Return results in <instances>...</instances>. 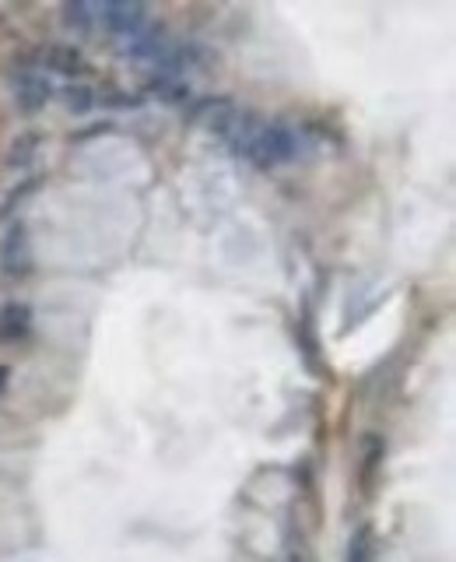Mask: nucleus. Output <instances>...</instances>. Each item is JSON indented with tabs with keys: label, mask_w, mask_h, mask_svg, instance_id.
Listing matches in <instances>:
<instances>
[{
	"label": "nucleus",
	"mask_w": 456,
	"mask_h": 562,
	"mask_svg": "<svg viewBox=\"0 0 456 562\" xmlns=\"http://www.w3.org/2000/svg\"><path fill=\"white\" fill-rule=\"evenodd\" d=\"M64 102H67V109H71V113L85 116V113H92L95 95H92V88H88V85H67Z\"/></svg>",
	"instance_id": "nucleus-12"
},
{
	"label": "nucleus",
	"mask_w": 456,
	"mask_h": 562,
	"mask_svg": "<svg viewBox=\"0 0 456 562\" xmlns=\"http://www.w3.org/2000/svg\"><path fill=\"white\" fill-rule=\"evenodd\" d=\"M0 274L8 281H25L32 274V236L22 218L8 222L0 236Z\"/></svg>",
	"instance_id": "nucleus-3"
},
{
	"label": "nucleus",
	"mask_w": 456,
	"mask_h": 562,
	"mask_svg": "<svg viewBox=\"0 0 456 562\" xmlns=\"http://www.w3.org/2000/svg\"><path fill=\"white\" fill-rule=\"evenodd\" d=\"M8 383H11V366H4V362H0V397L8 394Z\"/></svg>",
	"instance_id": "nucleus-15"
},
{
	"label": "nucleus",
	"mask_w": 456,
	"mask_h": 562,
	"mask_svg": "<svg viewBox=\"0 0 456 562\" xmlns=\"http://www.w3.org/2000/svg\"><path fill=\"white\" fill-rule=\"evenodd\" d=\"M39 152V134H22L11 141L8 148V169H15V173H22V169L32 166V159H36Z\"/></svg>",
	"instance_id": "nucleus-10"
},
{
	"label": "nucleus",
	"mask_w": 456,
	"mask_h": 562,
	"mask_svg": "<svg viewBox=\"0 0 456 562\" xmlns=\"http://www.w3.org/2000/svg\"><path fill=\"white\" fill-rule=\"evenodd\" d=\"M32 306L29 303H4L0 306V345H18L32 334Z\"/></svg>",
	"instance_id": "nucleus-6"
},
{
	"label": "nucleus",
	"mask_w": 456,
	"mask_h": 562,
	"mask_svg": "<svg viewBox=\"0 0 456 562\" xmlns=\"http://www.w3.org/2000/svg\"><path fill=\"white\" fill-rule=\"evenodd\" d=\"M211 127V134H218L239 159L253 162L257 169H274L285 162L299 159L302 155V134L295 127L281 120H264L257 113L246 109H232L228 102H214V106L200 109Z\"/></svg>",
	"instance_id": "nucleus-1"
},
{
	"label": "nucleus",
	"mask_w": 456,
	"mask_h": 562,
	"mask_svg": "<svg viewBox=\"0 0 456 562\" xmlns=\"http://www.w3.org/2000/svg\"><path fill=\"white\" fill-rule=\"evenodd\" d=\"M362 475L365 478H372V471H376V464L383 461V450H386V443L379 440L376 433H369V436H362Z\"/></svg>",
	"instance_id": "nucleus-13"
},
{
	"label": "nucleus",
	"mask_w": 456,
	"mask_h": 562,
	"mask_svg": "<svg viewBox=\"0 0 456 562\" xmlns=\"http://www.w3.org/2000/svg\"><path fill=\"white\" fill-rule=\"evenodd\" d=\"M95 22H102V29H106L109 36L127 43V39L134 36L137 29H144L151 18L141 0H106V4H95Z\"/></svg>",
	"instance_id": "nucleus-4"
},
{
	"label": "nucleus",
	"mask_w": 456,
	"mask_h": 562,
	"mask_svg": "<svg viewBox=\"0 0 456 562\" xmlns=\"http://www.w3.org/2000/svg\"><path fill=\"white\" fill-rule=\"evenodd\" d=\"M169 29H165L162 22H148L144 29H137L134 36L123 43V57L130 60V64H144V67H155L158 53L169 46Z\"/></svg>",
	"instance_id": "nucleus-5"
},
{
	"label": "nucleus",
	"mask_w": 456,
	"mask_h": 562,
	"mask_svg": "<svg viewBox=\"0 0 456 562\" xmlns=\"http://www.w3.org/2000/svg\"><path fill=\"white\" fill-rule=\"evenodd\" d=\"M148 92L155 95L158 102H165V106H179V102L190 99V81L172 78V74H155V78L148 81Z\"/></svg>",
	"instance_id": "nucleus-8"
},
{
	"label": "nucleus",
	"mask_w": 456,
	"mask_h": 562,
	"mask_svg": "<svg viewBox=\"0 0 456 562\" xmlns=\"http://www.w3.org/2000/svg\"><path fill=\"white\" fill-rule=\"evenodd\" d=\"M39 67H43L46 74H64V78H81V74L88 71V64H85V57H81L74 46H64V43H53V46H46L43 50V57L36 60Z\"/></svg>",
	"instance_id": "nucleus-7"
},
{
	"label": "nucleus",
	"mask_w": 456,
	"mask_h": 562,
	"mask_svg": "<svg viewBox=\"0 0 456 562\" xmlns=\"http://www.w3.org/2000/svg\"><path fill=\"white\" fill-rule=\"evenodd\" d=\"M67 29H78L81 36H92L95 32V4H85V0H67L64 11H60Z\"/></svg>",
	"instance_id": "nucleus-9"
},
{
	"label": "nucleus",
	"mask_w": 456,
	"mask_h": 562,
	"mask_svg": "<svg viewBox=\"0 0 456 562\" xmlns=\"http://www.w3.org/2000/svg\"><path fill=\"white\" fill-rule=\"evenodd\" d=\"M348 562H376V531H372V524H362L351 534Z\"/></svg>",
	"instance_id": "nucleus-11"
},
{
	"label": "nucleus",
	"mask_w": 456,
	"mask_h": 562,
	"mask_svg": "<svg viewBox=\"0 0 456 562\" xmlns=\"http://www.w3.org/2000/svg\"><path fill=\"white\" fill-rule=\"evenodd\" d=\"M36 187H39V180H25L22 187H15V190H11V194H8V201H4V208H0V215L8 218L11 211H15V204H22V201H25V194H32V190H36Z\"/></svg>",
	"instance_id": "nucleus-14"
},
{
	"label": "nucleus",
	"mask_w": 456,
	"mask_h": 562,
	"mask_svg": "<svg viewBox=\"0 0 456 562\" xmlns=\"http://www.w3.org/2000/svg\"><path fill=\"white\" fill-rule=\"evenodd\" d=\"M11 95H15V106L25 116H36L39 109H46V102L53 99V81L36 60H25L22 67L11 71Z\"/></svg>",
	"instance_id": "nucleus-2"
},
{
	"label": "nucleus",
	"mask_w": 456,
	"mask_h": 562,
	"mask_svg": "<svg viewBox=\"0 0 456 562\" xmlns=\"http://www.w3.org/2000/svg\"><path fill=\"white\" fill-rule=\"evenodd\" d=\"M288 562H299V559H288Z\"/></svg>",
	"instance_id": "nucleus-16"
}]
</instances>
